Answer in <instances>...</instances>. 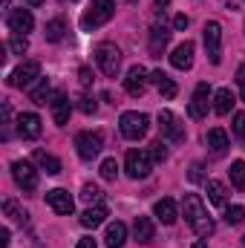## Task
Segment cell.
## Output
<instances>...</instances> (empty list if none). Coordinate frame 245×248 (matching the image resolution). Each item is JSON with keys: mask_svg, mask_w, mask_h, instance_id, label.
Instances as JSON below:
<instances>
[{"mask_svg": "<svg viewBox=\"0 0 245 248\" xmlns=\"http://www.w3.org/2000/svg\"><path fill=\"white\" fill-rule=\"evenodd\" d=\"M205 141H208L211 153L222 156V153H225V147H228V133H225L222 127H211V130H208V136H205Z\"/></svg>", "mask_w": 245, "mask_h": 248, "instance_id": "7402d4cb", "label": "cell"}, {"mask_svg": "<svg viewBox=\"0 0 245 248\" xmlns=\"http://www.w3.org/2000/svg\"><path fill=\"white\" fill-rule=\"evenodd\" d=\"M153 214H156V219H159L162 225H173V222L179 219V208H176V202H173V199H168V196L156 202Z\"/></svg>", "mask_w": 245, "mask_h": 248, "instance_id": "e0dca14e", "label": "cell"}, {"mask_svg": "<svg viewBox=\"0 0 245 248\" xmlns=\"http://www.w3.org/2000/svg\"><path fill=\"white\" fill-rule=\"evenodd\" d=\"M153 162L156 159L150 156V150H130L124 159V170L130 179H147L153 173Z\"/></svg>", "mask_w": 245, "mask_h": 248, "instance_id": "3957f363", "label": "cell"}, {"mask_svg": "<svg viewBox=\"0 0 245 248\" xmlns=\"http://www.w3.org/2000/svg\"><path fill=\"white\" fill-rule=\"evenodd\" d=\"M147 127H150V119L144 113H136V110H127V113H122V119H119V130H122L124 139H130V141L144 139L147 136Z\"/></svg>", "mask_w": 245, "mask_h": 248, "instance_id": "277c9868", "label": "cell"}, {"mask_svg": "<svg viewBox=\"0 0 245 248\" xmlns=\"http://www.w3.org/2000/svg\"><path fill=\"white\" fill-rule=\"evenodd\" d=\"M104 219H107V208H104V205H90V208L81 214V225H84V228H98Z\"/></svg>", "mask_w": 245, "mask_h": 248, "instance_id": "484cf974", "label": "cell"}, {"mask_svg": "<svg viewBox=\"0 0 245 248\" xmlns=\"http://www.w3.org/2000/svg\"><path fill=\"white\" fill-rule=\"evenodd\" d=\"M101 147H104V141H101V136H98V133L84 130V133H78V136H75V150H78V156H81L84 162H92V159L101 153Z\"/></svg>", "mask_w": 245, "mask_h": 248, "instance_id": "52a82bcc", "label": "cell"}, {"mask_svg": "<svg viewBox=\"0 0 245 248\" xmlns=\"http://www.w3.org/2000/svg\"><path fill=\"white\" fill-rule=\"evenodd\" d=\"M9 49H12L15 55H23V52L29 49V41H26V35H12V38H9Z\"/></svg>", "mask_w": 245, "mask_h": 248, "instance_id": "e575fe53", "label": "cell"}, {"mask_svg": "<svg viewBox=\"0 0 245 248\" xmlns=\"http://www.w3.org/2000/svg\"><path fill=\"white\" fill-rule=\"evenodd\" d=\"M182 211H184V222L193 228L196 237H211L214 234V219H211V214H208L199 193H184Z\"/></svg>", "mask_w": 245, "mask_h": 248, "instance_id": "6da1fadb", "label": "cell"}, {"mask_svg": "<svg viewBox=\"0 0 245 248\" xmlns=\"http://www.w3.org/2000/svg\"><path fill=\"white\" fill-rule=\"evenodd\" d=\"M52 95H55V93H52V87H49L46 78L32 90V101H35V104H46V101H52Z\"/></svg>", "mask_w": 245, "mask_h": 248, "instance_id": "f1b7e54d", "label": "cell"}, {"mask_svg": "<svg viewBox=\"0 0 245 248\" xmlns=\"http://www.w3.org/2000/svg\"><path fill=\"white\" fill-rule=\"evenodd\" d=\"M75 248H98V246H95V240H92V237H81Z\"/></svg>", "mask_w": 245, "mask_h": 248, "instance_id": "60d3db41", "label": "cell"}, {"mask_svg": "<svg viewBox=\"0 0 245 248\" xmlns=\"http://www.w3.org/2000/svg\"><path fill=\"white\" fill-rule=\"evenodd\" d=\"M49 107H52V122L55 124H66L69 122V113H72V104H69V95L66 93H55L52 95V101H49Z\"/></svg>", "mask_w": 245, "mask_h": 248, "instance_id": "2e32d148", "label": "cell"}, {"mask_svg": "<svg viewBox=\"0 0 245 248\" xmlns=\"http://www.w3.org/2000/svg\"><path fill=\"white\" fill-rule=\"evenodd\" d=\"M113 15H116V3L113 0H90V6L81 15V29L84 32H92V29L104 26Z\"/></svg>", "mask_w": 245, "mask_h": 248, "instance_id": "7a4b0ae2", "label": "cell"}, {"mask_svg": "<svg viewBox=\"0 0 245 248\" xmlns=\"http://www.w3.org/2000/svg\"><path fill=\"white\" fill-rule=\"evenodd\" d=\"M124 90L133 95V98H138V95H144V90H147V69L144 66H130L127 69V75H124Z\"/></svg>", "mask_w": 245, "mask_h": 248, "instance_id": "8fae6325", "label": "cell"}, {"mask_svg": "<svg viewBox=\"0 0 245 248\" xmlns=\"http://www.w3.org/2000/svg\"><path fill=\"white\" fill-rule=\"evenodd\" d=\"M127 3H136V0H127Z\"/></svg>", "mask_w": 245, "mask_h": 248, "instance_id": "c3c4849f", "label": "cell"}, {"mask_svg": "<svg viewBox=\"0 0 245 248\" xmlns=\"http://www.w3.org/2000/svg\"><path fill=\"white\" fill-rule=\"evenodd\" d=\"M228 173H231V185L237 187V190H245V162L243 159H237Z\"/></svg>", "mask_w": 245, "mask_h": 248, "instance_id": "f546056e", "label": "cell"}, {"mask_svg": "<svg viewBox=\"0 0 245 248\" xmlns=\"http://www.w3.org/2000/svg\"><path fill=\"white\" fill-rule=\"evenodd\" d=\"M205 52H208V61L219 63L222 61V26L216 20H208L205 23Z\"/></svg>", "mask_w": 245, "mask_h": 248, "instance_id": "8992f818", "label": "cell"}, {"mask_svg": "<svg viewBox=\"0 0 245 248\" xmlns=\"http://www.w3.org/2000/svg\"><path fill=\"white\" fill-rule=\"evenodd\" d=\"M231 107H234V93H231L228 87L216 90V93H214V113H216V116H228Z\"/></svg>", "mask_w": 245, "mask_h": 248, "instance_id": "cb8c5ba5", "label": "cell"}, {"mask_svg": "<svg viewBox=\"0 0 245 248\" xmlns=\"http://www.w3.org/2000/svg\"><path fill=\"white\" fill-rule=\"evenodd\" d=\"M32 159H35V165H38L41 170H46L49 176H58V173H61V162H58L52 153H46V150H35Z\"/></svg>", "mask_w": 245, "mask_h": 248, "instance_id": "d4e9b609", "label": "cell"}, {"mask_svg": "<svg viewBox=\"0 0 245 248\" xmlns=\"http://www.w3.org/2000/svg\"><path fill=\"white\" fill-rule=\"evenodd\" d=\"M150 156H153L156 162H165V159H168V147H165L162 141H156V144H153V150H150Z\"/></svg>", "mask_w": 245, "mask_h": 248, "instance_id": "74e56055", "label": "cell"}, {"mask_svg": "<svg viewBox=\"0 0 245 248\" xmlns=\"http://www.w3.org/2000/svg\"><path fill=\"white\" fill-rule=\"evenodd\" d=\"M153 234H156V228H153L150 217H136V222H133V237H136L141 246H147V243L153 240Z\"/></svg>", "mask_w": 245, "mask_h": 248, "instance_id": "603a6c76", "label": "cell"}, {"mask_svg": "<svg viewBox=\"0 0 245 248\" xmlns=\"http://www.w3.org/2000/svg\"><path fill=\"white\" fill-rule=\"evenodd\" d=\"M225 222H228V225H243L245 222V208L243 205H231V208L225 211Z\"/></svg>", "mask_w": 245, "mask_h": 248, "instance_id": "836d02e7", "label": "cell"}, {"mask_svg": "<svg viewBox=\"0 0 245 248\" xmlns=\"http://www.w3.org/2000/svg\"><path fill=\"white\" fill-rule=\"evenodd\" d=\"M72 3H75V0H72Z\"/></svg>", "mask_w": 245, "mask_h": 248, "instance_id": "681fc988", "label": "cell"}, {"mask_svg": "<svg viewBox=\"0 0 245 248\" xmlns=\"http://www.w3.org/2000/svg\"><path fill=\"white\" fill-rule=\"evenodd\" d=\"M208 104H211V87L202 81V84H196V90H193V95H190L187 116H190V119H205V116H208Z\"/></svg>", "mask_w": 245, "mask_h": 248, "instance_id": "30bf717a", "label": "cell"}, {"mask_svg": "<svg viewBox=\"0 0 245 248\" xmlns=\"http://www.w3.org/2000/svg\"><path fill=\"white\" fill-rule=\"evenodd\" d=\"M98 173H101V179L113 182V179L119 176V162H116V159H104V162H101V168H98Z\"/></svg>", "mask_w": 245, "mask_h": 248, "instance_id": "d6a6232c", "label": "cell"}, {"mask_svg": "<svg viewBox=\"0 0 245 248\" xmlns=\"http://www.w3.org/2000/svg\"><path fill=\"white\" fill-rule=\"evenodd\" d=\"M23 3H26V6H32V9H38V6H44L46 0H23Z\"/></svg>", "mask_w": 245, "mask_h": 248, "instance_id": "f6af8a7d", "label": "cell"}, {"mask_svg": "<svg viewBox=\"0 0 245 248\" xmlns=\"http://www.w3.org/2000/svg\"><path fill=\"white\" fill-rule=\"evenodd\" d=\"M38 78H41V63L38 61H23L12 75H9V84L17 87V90H26V87H32Z\"/></svg>", "mask_w": 245, "mask_h": 248, "instance_id": "ba28073f", "label": "cell"}, {"mask_svg": "<svg viewBox=\"0 0 245 248\" xmlns=\"http://www.w3.org/2000/svg\"><path fill=\"white\" fill-rule=\"evenodd\" d=\"M199 170H202V168H199V165H193V170H190V179H193V182H196V179H202V173H199Z\"/></svg>", "mask_w": 245, "mask_h": 248, "instance_id": "ee69618b", "label": "cell"}, {"mask_svg": "<svg viewBox=\"0 0 245 248\" xmlns=\"http://www.w3.org/2000/svg\"><path fill=\"white\" fill-rule=\"evenodd\" d=\"M6 26H9V32H15V35H26V32H32L35 17H32L29 9H15V12H9Z\"/></svg>", "mask_w": 245, "mask_h": 248, "instance_id": "4fadbf2b", "label": "cell"}, {"mask_svg": "<svg viewBox=\"0 0 245 248\" xmlns=\"http://www.w3.org/2000/svg\"><path fill=\"white\" fill-rule=\"evenodd\" d=\"M0 248H9V228L0 231Z\"/></svg>", "mask_w": 245, "mask_h": 248, "instance_id": "7bdbcfd3", "label": "cell"}, {"mask_svg": "<svg viewBox=\"0 0 245 248\" xmlns=\"http://www.w3.org/2000/svg\"><path fill=\"white\" fill-rule=\"evenodd\" d=\"M168 41H170V32H168L165 26H153V29H150V55L159 58V55L165 52Z\"/></svg>", "mask_w": 245, "mask_h": 248, "instance_id": "44dd1931", "label": "cell"}, {"mask_svg": "<svg viewBox=\"0 0 245 248\" xmlns=\"http://www.w3.org/2000/svg\"><path fill=\"white\" fill-rule=\"evenodd\" d=\"M156 3H159V6H168V3H170V0H156Z\"/></svg>", "mask_w": 245, "mask_h": 248, "instance_id": "7dc6e473", "label": "cell"}, {"mask_svg": "<svg viewBox=\"0 0 245 248\" xmlns=\"http://www.w3.org/2000/svg\"><path fill=\"white\" fill-rule=\"evenodd\" d=\"M205 190H208V199H211L214 205H225V202H228V190H225V185H222V182H216V179H208Z\"/></svg>", "mask_w": 245, "mask_h": 248, "instance_id": "4316f807", "label": "cell"}, {"mask_svg": "<svg viewBox=\"0 0 245 248\" xmlns=\"http://www.w3.org/2000/svg\"><path fill=\"white\" fill-rule=\"evenodd\" d=\"M237 81H240V90H243V101H245V66H240V72H237Z\"/></svg>", "mask_w": 245, "mask_h": 248, "instance_id": "b9f144b4", "label": "cell"}, {"mask_svg": "<svg viewBox=\"0 0 245 248\" xmlns=\"http://www.w3.org/2000/svg\"><path fill=\"white\" fill-rule=\"evenodd\" d=\"M81 199H84V202H90V205H92V202H95V205H101L104 190H101L98 185H84V190H81Z\"/></svg>", "mask_w": 245, "mask_h": 248, "instance_id": "1f68e13d", "label": "cell"}, {"mask_svg": "<svg viewBox=\"0 0 245 248\" xmlns=\"http://www.w3.org/2000/svg\"><path fill=\"white\" fill-rule=\"evenodd\" d=\"M193 248H208V243H202V240H199V243H193Z\"/></svg>", "mask_w": 245, "mask_h": 248, "instance_id": "bcb514c9", "label": "cell"}, {"mask_svg": "<svg viewBox=\"0 0 245 248\" xmlns=\"http://www.w3.org/2000/svg\"><path fill=\"white\" fill-rule=\"evenodd\" d=\"M104 243H107V248H124V243H127V225L124 222H110L107 234H104Z\"/></svg>", "mask_w": 245, "mask_h": 248, "instance_id": "ffe728a7", "label": "cell"}, {"mask_svg": "<svg viewBox=\"0 0 245 248\" xmlns=\"http://www.w3.org/2000/svg\"><path fill=\"white\" fill-rule=\"evenodd\" d=\"M46 205H49L55 214H61V217H69V214L75 211V199H72L63 187H55V190L46 193Z\"/></svg>", "mask_w": 245, "mask_h": 248, "instance_id": "5bb4252c", "label": "cell"}, {"mask_svg": "<svg viewBox=\"0 0 245 248\" xmlns=\"http://www.w3.org/2000/svg\"><path fill=\"white\" fill-rule=\"evenodd\" d=\"M187 23H190V20H187V15H176V17H173V26H176L179 32H182V29H187Z\"/></svg>", "mask_w": 245, "mask_h": 248, "instance_id": "ab89813d", "label": "cell"}, {"mask_svg": "<svg viewBox=\"0 0 245 248\" xmlns=\"http://www.w3.org/2000/svg\"><path fill=\"white\" fill-rule=\"evenodd\" d=\"M78 110H81L84 116H92V113L98 110V104H95V98H90V95H81V98H78Z\"/></svg>", "mask_w": 245, "mask_h": 248, "instance_id": "d590c367", "label": "cell"}, {"mask_svg": "<svg viewBox=\"0 0 245 248\" xmlns=\"http://www.w3.org/2000/svg\"><path fill=\"white\" fill-rule=\"evenodd\" d=\"M12 176H15V182L17 187L23 190V193H32L35 187H38V170L29 165V162H12Z\"/></svg>", "mask_w": 245, "mask_h": 248, "instance_id": "9c48e42d", "label": "cell"}, {"mask_svg": "<svg viewBox=\"0 0 245 248\" xmlns=\"http://www.w3.org/2000/svg\"><path fill=\"white\" fill-rule=\"evenodd\" d=\"M63 32H66L63 17H55V20H49V23H46V32H44V35H46V41H49V44H58V41L63 38Z\"/></svg>", "mask_w": 245, "mask_h": 248, "instance_id": "83f0119b", "label": "cell"}, {"mask_svg": "<svg viewBox=\"0 0 245 248\" xmlns=\"http://www.w3.org/2000/svg\"><path fill=\"white\" fill-rule=\"evenodd\" d=\"M3 211H6V217H9V219H15V222H26V217H29V214L15 202V199H6V202H3Z\"/></svg>", "mask_w": 245, "mask_h": 248, "instance_id": "4dcf8cb0", "label": "cell"}, {"mask_svg": "<svg viewBox=\"0 0 245 248\" xmlns=\"http://www.w3.org/2000/svg\"><path fill=\"white\" fill-rule=\"evenodd\" d=\"M159 127H162V136L170 139V141H184V124L170 113V110H162L159 113Z\"/></svg>", "mask_w": 245, "mask_h": 248, "instance_id": "7c38bea8", "label": "cell"}, {"mask_svg": "<svg viewBox=\"0 0 245 248\" xmlns=\"http://www.w3.org/2000/svg\"><path fill=\"white\" fill-rule=\"evenodd\" d=\"M170 63L176 66V69H190L193 66V44L190 41H184V44H179L176 49H173V55H170Z\"/></svg>", "mask_w": 245, "mask_h": 248, "instance_id": "d6986e66", "label": "cell"}, {"mask_svg": "<svg viewBox=\"0 0 245 248\" xmlns=\"http://www.w3.org/2000/svg\"><path fill=\"white\" fill-rule=\"evenodd\" d=\"M41 116L38 113H20L17 116V133H20V139H38L41 136Z\"/></svg>", "mask_w": 245, "mask_h": 248, "instance_id": "9a60e30c", "label": "cell"}, {"mask_svg": "<svg viewBox=\"0 0 245 248\" xmlns=\"http://www.w3.org/2000/svg\"><path fill=\"white\" fill-rule=\"evenodd\" d=\"M78 75H81V84H84V87H90V84H92V72H90V66H81V69H78Z\"/></svg>", "mask_w": 245, "mask_h": 248, "instance_id": "f35d334b", "label": "cell"}, {"mask_svg": "<svg viewBox=\"0 0 245 248\" xmlns=\"http://www.w3.org/2000/svg\"><path fill=\"white\" fill-rule=\"evenodd\" d=\"M150 81L159 87V93H162V98L165 101H170V98H176V81L168 75V72H162V69H156V72H150Z\"/></svg>", "mask_w": 245, "mask_h": 248, "instance_id": "ac0fdd59", "label": "cell"}, {"mask_svg": "<svg viewBox=\"0 0 245 248\" xmlns=\"http://www.w3.org/2000/svg\"><path fill=\"white\" fill-rule=\"evenodd\" d=\"M234 136L240 141H245V113H237L234 116Z\"/></svg>", "mask_w": 245, "mask_h": 248, "instance_id": "8d00e7d4", "label": "cell"}, {"mask_svg": "<svg viewBox=\"0 0 245 248\" xmlns=\"http://www.w3.org/2000/svg\"><path fill=\"white\" fill-rule=\"evenodd\" d=\"M95 63L107 78H116L122 69V49L116 44H98L95 46Z\"/></svg>", "mask_w": 245, "mask_h": 248, "instance_id": "5b68a950", "label": "cell"}]
</instances>
